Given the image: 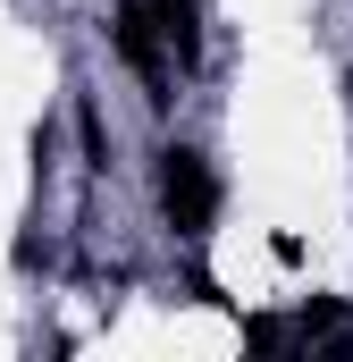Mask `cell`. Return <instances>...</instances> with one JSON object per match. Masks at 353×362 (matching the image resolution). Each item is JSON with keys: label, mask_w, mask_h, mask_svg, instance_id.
Returning <instances> with one entry per match:
<instances>
[{"label": "cell", "mask_w": 353, "mask_h": 362, "mask_svg": "<svg viewBox=\"0 0 353 362\" xmlns=\"http://www.w3.org/2000/svg\"><path fill=\"white\" fill-rule=\"evenodd\" d=\"M152 8V25H160V42H169L176 76H193L202 68V0H143Z\"/></svg>", "instance_id": "3957f363"}, {"label": "cell", "mask_w": 353, "mask_h": 362, "mask_svg": "<svg viewBox=\"0 0 353 362\" xmlns=\"http://www.w3.org/2000/svg\"><path fill=\"white\" fill-rule=\"evenodd\" d=\"M76 135H85V169H92V177H109V127H101L92 101H76Z\"/></svg>", "instance_id": "277c9868"}, {"label": "cell", "mask_w": 353, "mask_h": 362, "mask_svg": "<svg viewBox=\"0 0 353 362\" xmlns=\"http://www.w3.org/2000/svg\"><path fill=\"white\" fill-rule=\"evenodd\" d=\"M244 346H253V354H286V329H277L269 312H253V320H244Z\"/></svg>", "instance_id": "5b68a950"}, {"label": "cell", "mask_w": 353, "mask_h": 362, "mask_svg": "<svg viewBox=\"0 0 353 362\" xmlns=\"http://www.w3.org/2000/svg\"><path fill=\"white\" fill-rule=\"evenodd\" d=\"M152 194H160V219H169L185 245H202V236H210V219H219V169H210L193 144H160Z\"/></svg>", "instance_id": "6da1fadb"}, {"label": "cell", "mask_w": 353, "mask_h": 362, "mask_svg": "<svg viewBox=\"0 0 353 362\" xmlns=\"http://www.w3.org/2000/svg\"><path fill=\"white\" fill-rule=\"evenodd\" d=\"M101 34H109V51L143 76V101H152V110H169V85H176L169 68H176V59H169V42H160V25H152V8H143V0H118Z\"/></svg>", "instance_id": "7a4b0ae2"}]
</instances>
